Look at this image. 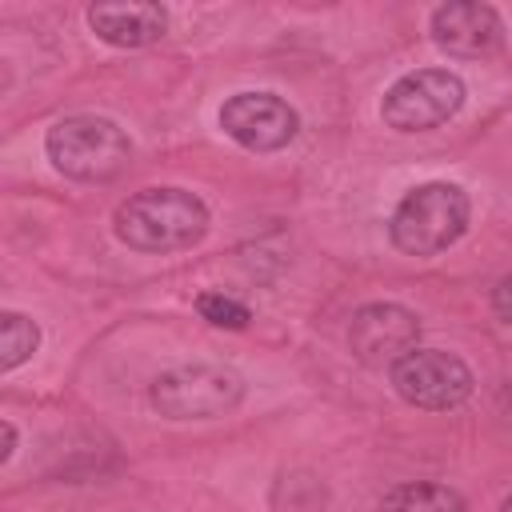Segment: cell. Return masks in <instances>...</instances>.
Wrapping results in <instances>:
<instances>
[{
  "instance_id": "cell-13",
  "label": "cell",
  "mask_w": 512,
  "mask_h": 512,
  "mask_svg": "<svg viewBox=\"0 0 512 512\" xmlns=\"http://www.w3.org/2000/svg\"><path fill=\"white\" fill-rule=\"evenodd\" d=\"M196 312H200L208 324L232 328V332L248 328V320H252L248 304H240L236 296H224V292H200V296H196Z\"/></svg>"
},
{
  "instance_id": "cell-12",
  "label": "cell",
  "mask_w": 512,
  "mask_h": 512,
  "mask_svg": "<svg viewBox=\"0 0 512 512\" xmlns=\"http://www.w3.org/2000/svg\"><path fill=\"white\" fill-rule=\"evenodd\" d=\"M36 348H40V328H36V320H28V316H20V312H4V316H0V368H4V372L20 368Z\"/></svg>"
},
{
  "instance_id": "cell-14",
  "label": "cell",
  "mask_w": 512,
  "mask_h": 512,
  "mask_svg": "<svg viewBox=\"0 0 512 512\" xmlns=\"http://www.w3.org/2000/svg\"><path fill=\"white\" fill-rule=\"evenodd\" d=\"M492 308H496V316H500L504 324H512V276H504V280L496 284V292H492Z\"/></svg>"
},
{
  "instance_id": "cell-11",
  "label": "cell",
  "mask_w": 512,
  "mask_h": 512,
  "mask_svg": "<svg viewBox=\"0 0 512 512\" xmlns=\"http://www.w3.org/2000/svg\"><path fill=\"white\" fill-rule=\"evenodd\" d=\"M380 512H468L464 496L448 484H432V480H416V484H400L380 500Z\"/></svg>"
},
{
  "instance_id": "cell-16",
  "label": "cell",
  "mask_w": 512,
  "mask_h": 512,
  "mask_svg": "<svg viewBox=\"0 0 512 512\" xmlns=\"http://www.w3.org/2000/svg\"><path fill=\"white\" fill-rule=\"evenodd\" d=\"M500 512H512V496H508V500H504V508H500Z\"/></svg>"
},
{
  "instance_id": "cell-7",
  "label": "cell",
  "mask_w": 512,
  "mask_h": 512,
  "mask_svg": "<svg viewBox=\"0 0 512 512\" xmlns=\"http://www.w3.org/2000/svg\"><path fill=\"white\" fill-rule=\"evenodd\" d=\"M220 128L248 152H276L296 140L300 116L276 92H236L220 108Z\"/></svg>"
},
{
  "instance_id": "cell-6",
  "label": "cell",
  "mask_w": 512,
  "mask_h": 512,
  "mask_svg": "<svg viewBox=\"0 0 512 512\" xmlns=\"http://www.w3.org/2000/svg\"><path fill=\"white\" fill-rule=\"evenodd\" d=\"M392 388L400 392V400L428 408V412H448L456 404H464L472 396V368L444 352V348H412L404 360H396L388 368Z\"/></svg>"
},
{
  "instance_id": "cell-15",
  "label": "cell",
  "mask_w": 512,
  "mask_h": 512,
  "mask_svg": "<svg viewBox=\"0 0 512 512\" xmlns=\"http://www.w3.org/2000/svg\"><path fill=\"white\" fill-rule=\"evenodd\" d=\"M0 432H4V448H0V464H8V460H12V452H16V428H12V420H4V424H0Z\"/></svg>"
},
{
  "instance_id": "cell-2",
  "label": "cell",
  "mask_w": 512,
  "mask_h": 512,
  "mask_svg": "<svg viewBox=\"0 0 512 512\" xmlns=\"http://www.w3.org/2000/svg\"><path fill=\"white\" fill-rule=\"evenodd\" d=\"M468 192L452 180H428L400 196L388 220V236L408 256H436L468 232Z\"/></svg>"
},
{
  "instance_id": "cell-8",
  "label": "cell",
  "mask_w": 512,
  "mask_h": 512,
  "mask_svg": "<svg viewBox=\"0 0 512 512\" xmlns=\"http://www.w3.org/2000/svg\"><path fill=\"white\" fill-rule=\"evenodd\" d=\"M420 340V320L404 304H364L352 312L348 348L368 368H392Z\"/></svg>"
},
{
  "instance_id": "cell-9",
  "label": "cell",
  "mask_w": 512,
  "mask_h": 512,
  "mask_svg": "<svg viewBox=\"0 0 512 512\" xmlns=\"http://www.w3.org/2000/svg\"><path fill=\"white\" fill-rule=\"evenodd\" d=\"M432 40L460 60L492 56L504 44V24L492 4L480 0H452L432 12Z\"/></svg>"
},
{
  "instance_id": "cell-1",
  "label": "cell",
  "mask_w": 512,
  "mask_h": 512,
  "mask_svg": "<svg viewBox=\"0 0 512 512\" xmlns=\"http://www.w3.org/2000/svg\"><path fill=\"white\" fill-rule=\"evenodd\" d=\"M208 232V208L184 188H140L116 208V236L136 252H180Z\"/></svg>"
},
{
  "instance_id": "cell-10",
  "label": "cell",
  "mask_w": 512,
  "mask_h": 512,
  "mask_svg": "<svg viewBox=\"0 0 512 512\" xmlns=\"http://www.w3.org/2000/svg\"><path fill=\"white\" fill-rule=\"evenodd\" d=\"M92 32L112 48H144L156 44L168 28V12L152 0H128V4H92L88 8Z\"/></svg>"
},
{
  "instance_id": "cell-4",
  "label": "cell",
  "mask_w": 512,
  "mask_h": 512,
  "mask_svg": "<svg viewBox=\"0 0 512 512\" xmlns=\"http://www.w3.org/2000/svg\"><path fill=\"white\" fill-rule=\"evenodd\" d=\"M244 400V380L224 364H180L152 380V408L168 420H212Z\"/></svg>"
},
{
  "instance_id": "cell-3",
  "label": "cell",
  "mask_w": 512,
  "mask_h": 512,
  "mask_svg": "<svg viewBox=\"0 0 512 512\" xmlns=\"http://www.w3.org/2000/svg\"><path fill=\"white\" fill-rule=\"evenodd\" d=\"M44 152L68 180L104 184L132 164L128 132L108 116H64L48 128Z\"/></svg>"
},
{
  "instance_id": "cell-5",
  "label": "cell",
  "mask_w": 512,
  "mask_h": 512,
  "mask_svg": "<svg viewBox=\"0 0 512 512\" xmlns=\"http://www.w3.org/2000/svg\"><path fill=\"white\" fill-rule=\"evenodd\" d=\"M460 104H464V80L456 72L416 68L384 92L380 116L396 132H428V128H440L444 120H452L460 112Z\"/></svg>"
}]
</instances>
